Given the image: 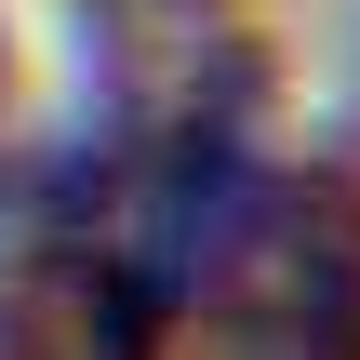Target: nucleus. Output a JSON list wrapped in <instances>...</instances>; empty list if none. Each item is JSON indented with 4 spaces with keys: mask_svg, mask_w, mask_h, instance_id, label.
Returning <instances> with one entry per match:
<instances>
[{
    "mask_svg": "<svg viewBox=\"0 0 360 360\" xmlns=\"http://www.w3.org/2000/svg\"><path fill=\"white\" fill-rule=\"evenodd\" d=\"M200 307L227 321V360H360V187L254 174Z\"/></svg>",
    "mask_w": 360,
    "mask_h": 360,
    "instance_id": "obj_2",
    "label": "nucleus"
},
{
    "mask_svg": "<svg viewBox=\"0 0 360 360\" xmlns=\"http://www.w3.org/2000/svg\"><path fill=\"white\" fill-rule=\"evenodd\" d=\"M254 134V40L227 0H80V134L94 160H174Z\"/></svg>",
    "mask_w": 360,
    "mask_h": 360,
    "instance_id": "obj_1",
    "label": "nucleus"
}]
</instances>
